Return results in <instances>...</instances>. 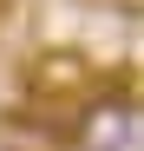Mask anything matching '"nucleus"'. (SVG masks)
Returning a JSON list of instances; mask_svg holds the SVG:
<instances>
[{"mask_svg":"<svg viewBox=\"0 0 144 151\" xmlns=\"http://www.w3.org/2000/svg\"><path fill=\"white\" fill-rule=\"evenodd\" d=\"M26 92H33V99H53L59 112H72L85 92H98V79H92V66H85L79 53H39L33 72H26Z\"/></svg>","mask_w":144,"mask_h":151,"instance_id":"f03ea898","label":"nucleus"},{"mask_svg":"<svg viewBox=\"0 0 144 151\" xmlns=\"http://www.w3.org/2000/svg\"><path fill=\"white\" fill-rule=\"evenodd\" d=\"M138 145V99L131 86H98L66 112V151H131Z\"/></svg>","mask_w":144,"mask_h":151,"instance_id":"f257e3e1","label":"nucleus"},{"mask_svg":"<svg viewBox=\"0 0 144 151\" xmlns=\"http://www.w3.org/2000/svg\"><path fill=\"white\" fill-rule=\"evenodd\" d=\"M0 151H20V145H13V138H7V125H0Z\"/></svg>","mask_w":144,"mask_h":151,"instance_id":"7ed1b4c3","label":"nucleus"}]
</instances>
